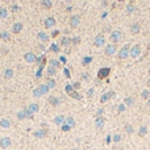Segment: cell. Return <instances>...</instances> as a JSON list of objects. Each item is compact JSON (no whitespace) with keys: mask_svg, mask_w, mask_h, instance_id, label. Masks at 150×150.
I'll list each match as a JSON object with an SVG mask.
<instances>
[{"mask_svg":"<svg viewBox=\"0 0 150 150\" xmlns=\"http://www.w3.org/2000/svg\"><path fill=\"white\" fill-rule=\"evenodd\" d=\"M123 32L119 31V29H116V31H113L112 33H111V36H109V40H111V44H119L121 40H123Z\"/></svg>","mask_w":150,"mask_h":150,"instance_id":"1","label":"cell"},{"mask_svg":"<svg viewBox=\"0 0 150 150\" xmlns=\"http://www.w3.org/2000/svg\"><path fill=\"white\" fill-rule=\"evenodd\" d=\"M130 45H125V46H123V48L120 49V51L117 53V58L119 59H126L128 57H129V53H130Z\"/></svg>","mask_w":150,"mask_h":150,"instance_id":"2","label":"cell"},{"mask_svg":"<svg viewBox=\"0 0 150 150\" xmlns=\"http://www.w3.org/2000/svg\"><path fill=\"white\" fill-rule=\"evenodd\" d=\"M49 90L50 88L48 87V84H41L33 91V95L36 96V98H40V96H42V95H46L49 92Z\"/></svg>","mask_w":150,"mask_h":150,"instance_id":"3","label":"cell"},{"mask_svg":"<svg viewBox=\"0 0 150 150\" xmlns=\"http://www.w3.org/2000/svg\"><path fill=\"white\" fill-rule=\"evenodd\" d=\"M141 51H142V49H141V45H134V46H132L130 48V53H129V57H132V58H137V57H140L141 55Z\"/></svg>","mask_w":150,"mask_h":150,"instance_id":"4","label":"cell"},{"mask_svg":"<svg viewBox=\"0 0 150 150\" xmlns=\"http://www.w3.org/2000/svg\"><path fill=\"white\" fill-rule=\"evenodd\" d=\"M116 51H117V46H116L115 44H108V45H106V49H104V54H106V55L111 57V55L116 54Z\"/></svg>","mask_w":150,"mask_h":150,"instance_id":"5","label":"cell"},{"mask_svg":"<svg viewBox=\"0 0 150 150\" xmlns=\"http://www.w3.org/2000/svg\"><path fill=\"white\" fill-rule=\"evenodd\" d=\"M94 45H95L96 48H102L106 45V37L103 36V34H98L95 38H94Z\"/></svg>","mask_w":150,"mask_h":150,"instance_id":"6","label":"cell"},{"mask_svg":"<svg viewBox=\"0 0 150 150\" xmlns=\"http://www.w3.org/2000/svg\"><path fill=\"white\" fill-rule=\"evenodd\" d=\"M68 24H70L71 28H76L79 24H80V16H79V15H72V16L70 17Z\"/></svg>","mask_w":150,"mask_h":150,"instance_id":"7","label":"cell"},{"mask_svg":"<svg viewBox=\"0 0 150 150\" xmlns=\"http://www.w3.org/2000/svg\"><path fill=\"white\" fill-rule=\"evenodd\" d=\"M45 28H48V29H51V28H54L55 24H57V21H55V19L53 16H48L46 19H45Z\"/></svg>","mask_w":150,"mask_h":150,"instance_id":"8","label":"cell"},{"mask_svg":"<svg viewBox=\"0 0 150 150\" xmlns=\"http://www.w3.org/2000/svg\"><path fill=\"white\" fill-rule=\"evenodd\" d=\"M116 96V94H115V91H109V92H106V94H103L102 98H100V103H107L109 99H112V98H115Z\"/></svg>","mask_w":150,"mask_h":150,"instance_id":"9","label":"cell"},{"mask_svg":"<svg viewBox=\"0 0 150 150\" xmlns=\"http://www.w3.org/2000/svg\"><path fill=\"white\" fill-rule=\"evenodd\" d=\"M109 74H111V68L109 67H103V68H100L99 72H98V78L104 79V78H107Z\"/></svg>","mask_w":150,"mask_h":150,"instance_id":"10","label":"cell"},{"mask_svg":"<svg viewBox=\"0 0 150 150\" xmlns=\"http://www.w3.org/2000/svg\"><path fill=\"white\" fill-rule=\"evenodd\" d=\"M11 143H12V141H11L9 137H3V138L0 140V147H1V149H7V147L11 146Z\"/></svg>","mask_w":150,"mask_h":150,"instance_id":"11","label":"cell"},{"mask_svg":"<svg viewBox=\"0 0 150 150\" xmlns=\"http://www.w3.org/2000/svg\"><path fill=\"white\" fill-rule=\"evenodd\" d=\"M130 33L133 34V36H137L138 33H141V25L138 23H133V24L130 25Z\"/></svg>","mask_w":150,"mask_h":150,"instance_id":"12","label":"cell"},{"mask_svg":"<svg viewBox=\"0 0 150 150\" xmlns=\"http://www.w3.org/2000/svg\"><path fill=\"white\" fill-rule=\"evenodd\" d=\"M104 124H106V119L103 116L100 117H96L95 120V126L98 128V129H102V128H104Z\"/></svg>","mask_w":150,"mask_h":150,"instance_id":"13","label":"cell"},{"mask_svg":"<svg viewBox=\"0 0 150 150\" xmlns=\"http://www.w3.org/2000/svg\"><path fill=\"white\" fill-rule=\"evenodd\" d=\"M24 59L28 63H33V62L37 61V57L34 55V53H27V54L24 55Z\"/></svg>","mask_w":150,"mask_h":150,"instance_id":"14","label":"cell"},{"mask_svg":"<svg viewBox=\"0 0 150 150\" xmlns=\"http://www.w3.org/2000/svg\"><path fill=\"white\" fill-rule=\"evenodd\" d=\"M27 117H32V113L29 112L28 109L21 111V112L17 113V119H19V120H24V119H27Z\"/></svg>","mask_w":150,"mask_h":150,"instance_id":"15","label":"cell"},{"mask_svg":"<svg viewBox=\"0 0 150 150\" xmlns=\"http://www.w3.org/2000/svg\"><path fill=\"white\" fill-rule=\"evenodd\" d=\"M66 123V117L63 116V115H58V116H55L54 119V124H57V125H63V124Z\"/></svg>","mask_w":150,"mask_h":150,"instance_id":"16","label":"cell"},{"mask_svg":"<svg viewBox=\"0 0 150 150\" xmlns=\"http://www.w3.org/2000/svg\"><path fill=\"white\" fill-rule=\"evenodd\" d=\"M21 31H23V24H21V23H15V24L12 25V32H13L15 34H19Z\"/></svg>","mask_w":150,"mask_h":150,"instance_id":"17","label":"cell"},{"mask_svg":"<svg viewBox=\"0 0 150 150\" xmlns=\"http://www.w3.org/2000/svg\"><path fill=\"white\" fill-rule=\"evenodd\" d=\"M28 111L33 115V113H37L38 111H40V106L38 104H36V103H32V104H29V107H28Z\"/></svg>","mask_w":150,"mask_h":150,"instance_id":"18","label":"cell"},{"mask_svg":"<svg viewBox=\"0 0 150 150\" xmlns=\"http://www.w3.org/2000/svg\"><path fill=\"white\" fill-rule=\"evenodd\" d=\"M49 103H50V106H53V107H58L59 104H61V100H59L58 98H55V96H50V98H49Z\"/></svg>","mask_w":150,"mask_h":150,"instance_id":"19","label":"cell"},{"mask_svg":"<svg viewBox=\"0 0 150 150\" xmlns=\"http://www.w3.org/2000/svg\"><path fill=\"white\" fill-rule=\"evenodd\" d=\"M72 42V38H70V37H62L61 38V41H59V44H61V46H68V45Z\"/></svg>","mask_w":150,"mask_h":150,"instance_id":"20","label":"cell"},{"mask_svg":"<svg viewBox=\"0 0 150 150\" xmlns=\"http://www.w3.org/2000/svg\"><path fill=\"white\" fill-rule=\"evenodd\" d=\"M124 104H125L126 107H133L134 106V98H132V96H126L125 99H124Z\"/></svg>","mask_w":150,"mask_h":150,"instance_id":"21","label":"cell"},{"mask_svg":"<svg viewBox=\"0 0 150 150\" xmlns=\"http://www.w3.org/2000/svg\"><path fill=\"white\" fill-rule=\"evenodd\" d=\"M147 134V126L146 125H141L138 129V136L140 137H145Z\"/></svg>","mask_w":150,"mask_h":150,"instance_id":"22","label":"cell"},{"mask_svg":"<svg viewBox=\"0 0 150 150\" xmlns=\"http://www.w3.org/2000/svg\"><path fill=\"white\" fill-rule=\"evenodd\" d=\"M34 137H37V138H44V137H46V130L41 129V130H36L33 133Z\"/></svg>","mask_w":150,"mask_h":150,"instance_id":"23","label":"cell"},{"mask_svg":"<svg viewBox=\"0 0 150 150\" xmlns=\"http://www.w3.org/2000/svg\"><path fill=\"white\" fill-rule=\"evenodd\" d=\"M37 38L40 40V41L45 42V41H48V40H49V36L46 33H44V32H40V33L37 34Z\"/></svg>","mask_w":150,"mask_h":150,"instance_id":"24","label":"cell"},{"mask_svg":"<svg viewBox=\"0 0 150 150\" xmlns=\"http://www.w3.org/2000/svg\"><path fill=\"white\" fill-rule=\"evenodd\" d=\"M0 126L1 128H4V129H7V128H9L11 126V121L7 119H1L0 120Z\"/></svg>","mask_w":150,"mask_h":150,"instance_id":"25","label":"cell"},{"mask_svg":"<svg viewBox=\"0 0 150 150\" xmlns=\"http://www.w3.org/2000/svg\"><path fill=\"white\" fill-rule=\"evenodd\" d=\"M4 78L5 79H12L13 78V70H12V68H7V70L4 71Z\"/></svg>","mask_w":150,"mask_h":150,"instance_id":"26","label":"cell"},{"mask_svg":"<svg viewBox=\"0 0 150 150\" xmlns=\"http://www.w3.org/2000/svg\"><path fill=\"white\" fill-rule=\"evenodd\" d=\"M149 98H150V91L149 90H142V91H141V99L149 100Z\"/></svg>","mask_w":150,"mask_h":150,"instance_id":"27","label":"cell"},{"mask_svg":"<svg viewBox=\"0 0 150 150\" xmlns=\"http://www.w3.org/2000/svg\"><path fill=\"white\" fill-rule=\"evenodd\" d=\"M134 11H136V5H134L133 3H129L126 5V12H128V13H133Z\"/></svg>","mask_w":150,"mask_h":150,"instance_id":"28","label":"cell"},{"mask_svg":"<svg viewBox=\"0 0 150 150\" xmlns=\"http://www.w3.org/2000/svg\"><path fill=\"white\" fill-rule=\"evenodd\" d=\"M0 38H1L3 41H9L11 36H9V33H8V32H1V33H0Z\"/></svg>","mask_w":150,"mask_h":150,"instance_id":"29","label":"cell"},{"mask_svg":"<svg viewBox=\"0 0 150 150\" xmlns=\"http://www.w3.org/2000/svg\"><path fill=\"white\" fill-rule=\"evenodd\" d=\"M41 5L42 7H45V8H51L53 7V1H50V0H42Z\"/></svg>","mask_w":150,"mask_h":150,"instance_id":"30","label":"cell"},{"mask_svg":"<svg viewBox=\"0 0 150 150\" xmlns=\"http://www.w3.org/2000/svg\"><path fill=\"white\" fill-rule=\"evenodd\" d=\"M68 96H71L72 99H75V100H80V99H82V95H80L79 92H76V91H72Z\"/></svg>","mask_w":150,"mask_h":150,"instance_id":"31","label":"cell"},{"mask_svg":"<svg viewBox=\"0 0 150 150\" xmlns=\"http://www.w3.org/2000/svg\"><path fill=\"white\" fill-rule=\"evenodd\" d=\"M65 124H67L70 128H74L75 126V120L72 119V117H66V123Z\"/></svg>","mask_w":150,"mask_h":150,"instance_id":"32","label":"cell"},{"mask_svg":"<svg viewBox=\"0 0 150 150\" xmlns=\"http://www.w3.org/2000/svg\"><path fill=\"white\" fill-rule=\"evenodd\" d=\"M8 16V11L7 8H0V19H5V17Z\"/></svg>","mask_w":150,"mask_h":150,"instance_id":"33","label":"cell"},{"mask_svg":"<svg viewBox=\"0 0 150 150\" xmlns=\"http://www.w3.org/2000/svg\"><path fill=\"white\" fill-rule=\"evenodd\" d=\"M92 62V57H84L83 58V61H82V65L83 66H87L88 63H91Z\"/></svg>","mask_w":150,"mask_h":150,"instance_id":"34","label":"cell"},{"mask_svg":"<svg viewBox=\"0 0 150 150\" xmlns=\"http://www.w3.org/2000/svg\"><path fill=\"white\" fill-rule=\"evenodd\" d=\"M125 132H126L128 134H132V133L134 132L133 126H132V125H129V124H126V125H125Z\"/></svg>","mask_w":150,"mask_h":150,"instance_id":"35","label":"cell"},{"mask_svg":"<svg viewBox=\"0 0 150 150\" xmlns=\"http://www.w3.org/2000/svg\"><path fill=\"white\" fill-rule=\"evenodd\" d=\"M125 109H126V106L124 104V103H121V104H119V106H117V111H119L120 113H121V112H125Z\"/></svg>","mask_w":150,"mask_h":150,"instance_id":"36","label":"cell"},{"mask_svg":"<svg viewBox=\"0 0 150 150\" xmlns=\"http://www.w3.org/2000/svg\"><path fill=\"white\" fill-rule=\"evenodd\" d=\"M65 91L67 92V95H70V94H71L72 91H75V90H74V87H72L71 84H67V86L65 87Z\"/></svg>","mask_w":150,"mask_h":150,"instance_id":"37","label":"cell"},{"mask_svg":"<svg viewBox=\"0 0 150 150\" xmlns=\"http://www.w3.org/2000/svg\"><path fill=\"white\" fill-rule=\"evenodd\" d=\"M20 9L21 8L19 7L17 4H12V5H11V11H12V12H20Z\"/></svg>","mask_w":150,"mask_h":150,"instance_id":"38","label":"cell"},{"mask_svg":"<svg viewBox=\"0 0 150 150\" xmlns=\"http://www.w3.org/2000/svg\"><path fill=\"white\" fill-rule=\"evenodd\" d=\"M120 141H121V136H120V134H115V136H113V142L117 143V142H120Z\"/></svg>","mask_w":150,"mask_h":150,"instance_id":"39","label":"cell"},{"mask_svg":"<svg viewBox=\"0 0 150 150\" xmlns=\"http://www.w3.org/2000/svg\"><path fill=\"white\" fill-rule=\"evenodd\" d=\"M48 87H49V88H54V87H55V82L53 80V79L48 80Z\"/></svg>","mask_w":150,"mask_h":150,"instance_id":"40","label":"cell"},{"mask_svg":"<svg viewBox=\"0 0 150 150\" xmlns=\"http://www.w3.org/2000/svg\"><path fill=\"white\" fill-rule=\"evenodd\" d=\"M50 50H53L54 53H57V51H59V49H58V46H57V45H54V44H53V45L50 46Z\"/></svg>","mask_w":150,"mask_h":150,"instance_id":"41","label":"cell"},{"mask_svg":"<svg viewBox=\"0 0 150 150\" xmlns=\"http://www.w3.org/2000/svg\"><path fill=\"white\" fill-rule=\"evenodd\" d=\"M48 74H49V75H54V74H55V68H54V67H49Z\"/></svg>","mask_w":150,"mask_h":150,"instance_id":"42","label":"cell"},{"mask_svg":"<svg viewBox=\"0 0 150 150\" xmlns=\"http://www.w3.org/2000/svg\"><path fill=\"white\" fill-rule=\"evenodd\" d=\"M70 129H71V128H70V126H68L67 124H63V125H62V130H65V132H68Z\"/></svg>","mask_w":150,"mask_h":150,"instance_id":"43","label":"cell"},{"mask_svg":"<svg viewBox=\"0 0 150 150\" xmlns=\"http://www.w3.org/2000/svg\"><path fill=\"white\" fill-rule=\"evenodd\" d=\"M79 42H80V37H74V40H72V44L78 45Z\"/></svg>","mask_w":150,"mask_h":150,"instance_id":"44","label":"cell"},{"mask_svg":"<svg viewBox=\"0 0 150 150\" xmlns=\"http://www.w3.org/2000/svg\"><path fill=\"white\" fill-rule=\"evenodd\" d=\"M51 66H54V67H58L59 63H58L57 61H50V67H51Z\"/></svg>","mask_w":150,"mask_h":150,"instance_id":"45","label":"cell"},{"mask_svg":"<svg viewBox=\"0 0 150 150\" xmlns=\"http://www.w3.org/2000/svg\"><path fill=\"white\" fill-rule=\"evenodd\" d=\"M103 112H104V111H103L102 108L98 109V112H96V117H100V116H102V113H103Z\"/></svg>","mask_w":150,"mask_h":150,"instance_id":"46","label":"cell"},{"mask_svg":"<svg viewBox=\"0 0 150 150\" xmlns=\"http://www.w3.org/2000/svg\"><path fill=\"white\" fill-rule=\"evenodd\" d=\"M94 91H95V90H94V88L88 90V94H87V95H88V98H92V95H94Z\"/></svg>","mask_w":150,"mask_h":150,"instance_id":"47","label":"cell"},{"mask_svg":"<svg viewBox=\"0 0 150 150\" xmlns=\"http://www.w3.org/2000/svg\"><path fill=\"white\" fill-rule=\"evenodd\" d=\"M82 78H83V79H84V80H87V79H88V78H90V75H88V74H87V72H84V74H82Z\"/></svg>","mask_w":150,"mask_h":150,"instance_id":"48","label":"cell"},{"mask_svg":"<svg viewBox=\"0 0 150 150\" xmlns=\"http://www.w3.org/2000/svg\"><path fill=\"white\" fill-rule=\"evenodd\" d=\"M59 61H61L62 63H66V57H61V58H59Z\"/></svg>","mask_w":150,"mask_h":150,"instance_id":"49","label":"cell"},{"mask_svg":"<svg viewBox=\"0 0 150 150\" xmlns=\"http://www.w3.org/2000/svg\"><path fill=\"white\" fill-rule=\"evenodd\" d=\"M111 141H112V137H111V136H108V137H107V143H109Z\"/></svg>","mask_w":150,"mask_h":150,"instance_id":"50","label":"cell"},{"mask_svg":"<svg viewBox=\"0 0 150 150\" xmlns=\"http://www.w3.org/2000/svg\"><path fill=\"white\" fill-rule=\"evenodd\" d=\"M102 5L103 7H107V5H108V1H102Z\"/></svg>","mask_w":150,"mask_h":150,"instance_id":"51","label":"cell"},{"mask_svg":"<svg viewBox=\"0 0 150 150\" xmlns=\"http://www.w3.org/2000/svg\"><path fill=\"white\" fill-rule=\"evenodd\" d=\"M65 74H66V76H70V74H68V70H67V68H65Z\"/></svg>","mask_w":150,"mask_h":150,"instance_id":"52","label":"cell"},{"mask_svg":"<svg viewBox=\"0 0 150 150\" xmlns=\"http://www.w3.org/2000/svg\"><path fill=\"white\" fill-rule=\"evenodd\" d=\"M146 86H147V87H150V78L147 79V82H146Z\"/></svg>","mask_w":150,"mask_h":150,"instance_id":"53","label":"cell"},{"mask_svg":"<svg viewBox=\"0 0 150 150\" xmlns=\"http://www.w3.org/2000/svg\"><path fill=\"white\" fill-rule=\"evenodd\" d=\"M147 107H150V100H149V102H147Z\"/></svg>","mask_w":150,"mask_h":150,"instance_id":"54","label":"cell"},{"mask_svg":"<svg viewBox=\"0 0 150 150\" xmlns=\"http://www.w3.org/2000/svg\"><path fill=\"white\" fill-rule=\"evenodd\" d=\"M147 72H149V75H150V67H149V70H147Z\"/></svg>","mask_w":150,"mask_h":150,"instance_id":"55","label":"cell"},{"mask_svg":"<svg viewBox=\"0 0 150 150\" xmlns=\"http://www.w3.org/2000/svg\"><path fill=\"white\" fill-rule=\"evenodd\" d=\"M71 150H78V149H71Z\"/></svg>","mask_w":150,"mask_h":150,"instance_id":"56","label":"cell"}]
</instances>
